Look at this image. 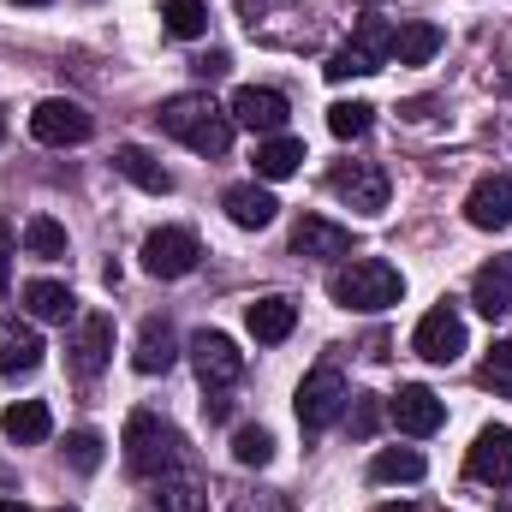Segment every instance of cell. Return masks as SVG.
<instances>
[{
  "instance_id": "12",
  "label": "cell",
  "mask_w": 512,
  "mask_h": 512,
  "mask_svg": "<svg viewBox=\"0 0 512 512\" xmlns=\"http://www.w3.org/2000/svg\"><path fill=\"white\" fill-rule=\"evenodd\" d=\"M387 417H393L399 435H435V429L447 423V405H441L423 382H411V387H399V393L387 399Z\"/></svg>"
},
{
  "instance_id": "2",
  "label": "cell",
  "mask_w": 512,
  "mask_h": 512,
  "mask_svg": "<svg viewBox=\"0 0 512 512\" xmlns=\"http://www.w3.org/2000/svg\"><path fill=\"white\" fill-rule=\"evenodd\" d=\"M328 298L340 304V310H364V316H376V310H393L399 298H405V274L382 262V256H346L340 268H334V280H328Z\"/></svg>"
},
{
  "instance_id": "24",
  "label": "cell",
  "mask_w": 512,
  "mask_h": 512,
  "mask_svg": "<svg viewBox=\"0 0 512 512\" xmlns=\"http://www.w3.org/2000/svg\"><path fill=\"white\" fill-rule=\"evenodd\" d=\"M24 310H30L36 322H72V316H78V298H72V286H60V280H30V286H24Z\"/></svg>"
},
{
  "instance_id": "32",
  "label": "cell",
  "mask_w": 512,
  "mask_h": 512,
  "mask_svg": "<svg viewBox=\"0 0 512 512\" xmlns=\"http://www.w3.org/2000/svg\"><path fill=\"white\" fill-rule=\"evenodd\" d=\"M233 459H239V465H268V459H274V435H268V429H256V423H245V429H239V435H233Z\"/></svg>"
},
{
  "instance_id": "19",
  "label": "cell",
  "mask_w": 512,
  "mask_h": 512,
  "mask_svg": "<svg viewBox=\"0 0 512 512\" xmlns=\"http://www.w3.org/2000/svg\"><path fill=\"white\" fill-rule=\"evenodd\" d=\"M0 429H6V441L36 447V441H48V435H54V411H48L42 399H12V405L0 411Z\"/></svg>"
},
{
  "instance_id": "39",
  "label": "cell",
  "mask_w": 512,
  "mask_h": 512,
  "mask_svg": "<svg viewBox=\"0 0 512 512\" xmlns=\"http://www.w3.org/2000/svg\"><path fill=\"white\" fill-rule=\"evenodd\" d=\"M376 512H417L411 501H387V507H376Z\"/></svg>"
},
{
  "instance_id": "22",
  "label": "cell",
  "mask_w": 512,
  "mask_h": 512,
  "mask_svg": "<svg viewBox=\"0 0 512 512\" xmlns=\"http://www.w3.org/2000/svg\"><path fill=\"white\" fill-rule=\"evenodd\" d=\"M114 167L126 173L137 191H149V197H167V191H173V173H167L143 143H120V149H114Z\"/></svg>"
},
{
  "instance_id": "41",
  "label": "cell",
  "mask_w": 512,
  "mask_h": 512,
  "mask_svg": "<svg viewBox=\"0 0 512 512\" xmlns=\"http://www.w3.org/2000/svg\"><path fill=\"white\" fill-rule=\"evenodd\" d=\"M12 6H48V0H12Z\"/></svg>"
},
{
  "instance_id": "11",
  "label": "cell",
  "mask_w": 512,
  "mask_h": 512,
  "mask_svg": "<svg viewBox=\"0 0 512 512\" xmlns=\"http://www.w3.org/2000/svg\"><path fill=\"white\" fill-rule=\"evenodd\" d=\"M465 471H471L477 483L512 489V429H507V423H489V429L471 441V453H465Z\"/></svg>"
},
{
  "instance_id": "31",
  "label": "cell",
  "mask_w": 512,
  "mask_h": 512,
  "mask_svg": "<svg viewBox=\"0 0 512 512\" xmlns=\"http://www.w3.org/2000/svg\"><path fill=\"white\" fill-rule=\"evenodd\" d=\"M370 120H376L370 102H334V108H328V131H334V137H364Z\"/></svg>"
},
{
  "instance_id": "17",
  "label": "cell",
  "mask_w": 512,
  "mask_h": 512,
  "mask_svg": "<svg viewBox=\"0 0 512 512\" xmlns=\"http://www.w3.org/2000/svg\"><path fill=\"white\" fill-rule=\"evenodd\" d=\"M471 304L495 322V316H512V256H489L471 280Z\"/></svg>"
},
{
  "instance_id": "28",
  "label": "cell",
  "mask_w": 512,
  "mask_h": 512,
  "mask_svg": "<svg viewBox=\"0 0 512 512\" xmlns=\"http://www.w3.org/2000/svg\"><path fill=\"white\" fill-rule=\"evenodd\" d=\"M161 18H167V30H173L179 42H197V36L209 30V6H203V0H161Z\"/></svg>"
},
{
  "instance_id": "40",
  "label": "cell",
  "mask_w": 512,
  "mask_h": 512,
  "mask_svg": "<svg viewBox=\"0 0 512 512\" xmlns=\"http://www.w3.org/2000/svg\"><path fill=\"white\" fill-rule=\"evenodd\" d=\"M0 512H30L24 501H0Z\"/></svg>"
},
{
  "instance_id": "36",
  "label": "cell",
  "mask_w": 512,
  "mask_h": 512,
  "mask_svg": "<svg viewBox=\"0 0 512 512\" xmlns=\"http://www.w3.org/2000/svg\"><path fill=\"white\" fill-rule=\"evenodd\" d=\"M6 280H12V233L0 221V298H6Z\"/></svg>"
},
{
  "instance_id": "9",
  "label": "cell",
  "mask_w": 512,
  "mask_h": 512,
  "mask_svg": "<svg viewBox=\"0 0 512 512\" xmlns=\"http://www.w3.org/2000/svg\"><path fill=\"white\" fill-rule=\"evenodd\" d=\"M197 256H203V245H197L191 227H161V233L143 239V268H149L155 280H185V274L197 268Z\"/></svg>"
},
{
  "instance_id": "1",
  "label": "cell",
  "mask_w": 512,
  "mask_h": 512,
  "mask_svg": "<svg viewBox=\"0 0 512 512\" xmlns=\"http://www.w3.org/2000/svg\"><path fill=\"white\" fill-rule=\"evenodd\" d=\"M155 120H161L167 137H179V143H185V149H197V155H227V143H233V114H227L209 90L167 96Z\"/></svg>"
},
{
  "instance_id": "8",
  "label": "cell",
  "mask_w": 512,
  "mask_h": 512,
  "mask_svg": "<svg viewBox=\"0 0 512 512\" xmlns=\"http://www.w3.org/2000/svg\"><path fill=\"white\" fill-rule=\"evenodd\" d=\"M411 352H417L423 364H459V352H465V316H459L453 304H435V310L417 322Z\"/></svg>"
},
{
  "instance_id": "29",
  "label": "cell",
  "mask_w": 512,
  "mask_h": 512,
  "mask_svg": "<svg viewBox=\"0 0 512 512\" xmlns=\"http://www.w3.org/2000/svg\"><path fill=\"white\" fill-rule=\"evenodd\" d=\"M155 507H161V512H209V495H203L191 477H161Z\"/></svg>"
},
{
  "instance_id": "30",
  "label": "cell",
  "mask_w": 512,
  "mask_h": 512,
  "mask_svg": "<svg viewBox=\"0 0 512 512\" xmlns=\"http://www.w3.org/2000/svg\"><path fill=\"white\" fill-rule=\"evenodd\" d=\"M322 72H328V84H346V78H370V72H382V60H370L358 42H346L340 54H328V66H322Z\"/></svg>"
},
{
  "instance_id": "43",
  "label": "cell",
  "mask_w": 512,
  "mask_h": 512,
  "mask_svg": "<svg viewBox=\"0 0 512 512\" xmlns=\"http://www.w3.org/2000/svg\"><path fill=\"white\" fill-rule=\"evenodd\" d=\"M54 512H72V507H54Z\"/></svg>"
},
{
  "instance_id": "4",
  "label": "cell",
  "mask_w": 512,
  "mask_h": 512,
  "mask_svg": "<svg viewBox=\"0 0 512 512\" xmlns=\"http://www.w3.org/2000/svg\"><path fill=\"white\" fill-rule=\"evenodd\" d=\"M346 405H352V387L340 376V364H316V370L298 382V399H292V411H298V423H304L310 435H322L328 423H340Z\"/></svg>"
},
{
  "instance_id": "5",
  "label": "cell",
  "mask_w": 512,
  "mask_h": 512,
  "mask_svg": "<svg viewBox=\"0 0 512 512\" xmlns=\"http://www.w3.org/2000/svg\"><path fill=\"white\" fill-rule=\"evenodd\" d=\"M191 364H197L203 393H233L239 376H245V352H239L221 328H197V334H191Z\"/></svg>"
},
{
  "instance_id": "7",
  "label": "cell",
  "mask_w": 512,
  "mask_h": 512,
  "mask_svg": "<svg viewBox=\"0 0 512 512\" xmlns=\"http://www.w3.org/2000/svg\"><path fill=\"white\" fill-rule=\"evenodd\" d=\"M90 131H96V120H90L78 102H66V96H48V102H36V114H30V137L48 143V149L90 143Z\"/></svg>"
},
{
  "instance_id": "35",
  "label": "cell",
  "mask_w": 512,
  "mask_h": 512,
  "mask_svg": "<svg viewBox=\"0 0 512 512\" xmlns=\"http://www.w3.org/2000/svg\"><path fill=\"white\" fill-rule=\"evenodd\" d=\"M346 411H352V435H364V441H370V435L382 429V411H387V405L376 399V393H364V399H352Z\"/></svg>"
},
{
  "instance_id": "3",
  "label": "cell",
  "mask_w": 512,
  "mask_h": 512,
  "mask_svg": "<svg viewBox=\"0 0 512 512\" xmlns=\"http://www.w3.org/2000/svg\"><path fill=\"white\" fill-rule=\"evenodd\" d=\"M126 471L131 477H173V465L185 459V441H179V429L173 423H161L155 411H131L126 417Z\"/></svg>"
},
{
  "instance_id": "26",
  "label": "cell",
  "mask_w": 512,
  "mask_h": 512,
  "mask_svg": "<svg viewBox=\"0 0 512 512\" xmlns=\"http://www.w3.org/2000/svg\"><path fill=\"white\" fill-rule=\"evenodd\" d=\"M429 465H423V453L417 447H382L376 453V465H370V477L376 483H417Z\"/></svg>"
},
{
  "instance_id": "42",
  "label": "cell",
  "mask_w": 512,
  "mask_h": 512,
  "mask_svg": "<svg viewBox=\"0 0 512 512\" xmlns=\"http://www.w3.org/2000/svg\"><path fill=\"white\" fill-rule=\"evenodd\" d=\"M0 137H6V120H0Z\"/></svg>"
},
{
  "instance_id": "34",
  "label": "cell",
  "mask_w": 512,
  "mask_h": 512,
  "mask_svg": "<svg viewBox=\"0 0 512 512\" xmlns=\"http://www.w3.org/2000/svg\"><path fill=\"white\" fill-rule=\"evenodd\" d=\"M483 382L501 387V393H512V340H495V352L483 358Z\"/></svg>"
},
{
  "instance_id": "10",
  "label": "cell",
  "mask_w": 512,
  "mask_h": 512,
  "mask_svg": "<svg viewBox=\"0 0 512 512\" xmlns=\"http://www.w3.org/2000/svg\"><path fill=\"white\" fill-rule=\"evenodd\" d=\"M227 114H233V126L262 131V137H280L286 120H292V102H286L280 90H268V84H245V90H233Z\"/></svg>"
},
{
  "instance_id": "16",
  "label": "cell",
  "mask_w": 512,
  "mask_h": 512,
  "mask_svg": "<svg viewBox=\"0 0 512 512\" xmlns=\"http://www.w3.org/2000/svg\"><path fill=\"white\" fill-rule=\"evenodd\" d=\"M42 334L30 328V322H18V316H6L0 322V376H30L36 364H42Z\"/></svg>"
},
{
  "instance_id": "14",
  "label": "cell",
  "mask_w": 512,
  "mask_h": 512,
  "mask_svg": "<svg viewBox=\"0 0 512 512\" xmlns=\"http://www.w3.org/2000/svg\"><path fill=\"white\" fill-rule=\"evenodd\" d=\"M108 358H114V322L108 316H84L78 334H72V370L84 382H96L108 370Z\"/></svg>"
},
{
  "instance_id": "13",
  "label": "cell",
  "mask_w": 512,
  "mask_h": 512,
  "mask_svg": "<svg viewBox=\"0 0 512 512\" xmlns=\"http://www.w3.org/2000/svg\"><path fill=\"white\" fill-rule=\"evenodd\" d=\"M465 221L483 227V233L512 227V173H489V179L471 185V197H465Z\"/></svg>"
},
{
  "instance_id": "20",
  "label": "cell",
  "mask_w": 512,
  "mask_h": 512,
  "mask_svg": "<svg viewBox=\"0 0 512 512\" xmlns=\"http://www.w3.org/2000/svg\"><path fill=\"white\" fill-rule=\"evenodd\" d=\"M245 328H251L256 346H280L298 328V304L292 298H256L251 310H245Z\"/></svg>"
},
{
  "instance_id": "37",
  "label": "cell",
  "mask_w": 512,
  "mask_h": 512,
  "mask_svg": "<svg viewBox=\"0 0 512 512\" xmlns=\"http://www.w3.org/2000/svg\"><path fill=\"white\" fill-rule=\"evenodd\" d=\"M268 6H274V0H239V12H245V24H262V18H268Z\"/></svg>"
},
{
  "instance_id": "27",
  "label": "cell",
  "mask_w": 512,
  "mask_h": 512,
  "mask_svg": "<svg viewBox=\"0 0 512 512\" xmlns=\"http://www.w3.org/2000/svg\"><path fill=\"white\" fill-rule=\"evenodd\" d=\"M24 251L42 256V262L66 256V227H60L54 215H30V221H24Z\"/></svg>"
},
{
  "instance_id": "25",
  "label": "cell",
  "mask_w": 512,
  "mask_h": 512,
  "mask_svg": "<svg viewBox=\"0 0 512 512\" xmlns=\"http://www.w3.org/2000/svg\"><path fill=\"white\" fill-rule=\"evenodd\" d=\"M441 24H405V30H393V60L399 66H429L435 54H441Z\"/></svg>"
},
{
  "instance_id": "38",
  "label": "cell",
  "mask_w": 512,
  "mask_h": 512,
  "mask_svg": "<svg viewBox=\"0 0 512 512\" xmlns=\"http://www.w3.org/2000/svg\"><path fill=\"white\" fill-rule=\"evenodd\" d=\"M197 72H203V78H221V72H227V54H203Z\"/></svg>"
},
{
  "instance_id": "33",
  "label": "cell",
  "mask_w": 512,
  "mask_h": 512,
  "mask_svg": "<svg viewBox=\"0 0 512 512\" xmlns=\"http://www.w3.org/2000/svg\"><path fill=\"white\" fill-rule=\"evenodd\" d=\"M66 459H72V471H96L102 465V435L96 429H72L66 435Z\"/></svg>"
},
{
  "instance_id": "21",
  "label": "cell",
  "mask_w": 512,
  "mask_h": 512,
  "mask_svg": "<svg viewBox=\"0 0 512 512\" xmlns=\"http://www.w3.org/2000/svg\"><path fill=\"white\" fill-rule=\"evenodd\" d=\"M221 209H227V221H233V227H245V233H262V227L280 215V203H274L256 179H251V185H233V191L221 197Z\"/></svg>"
},
{
  "instance_id": "15",
  "label": "cell",
  "mask_w": 512,
  "mask_h": 512,
  "mask_svg": "<svg viewBox=\"0 0 512 512\" xmlns=\"http://www.w3.org/2000/svg\"><path fill=\"white\" fill-rule=\"evenodd\" d=\"M292 251L316 256V262H328V256H352V233H346L340 221H328V215H298V227H292Z\"/></svg>"
},
{
  "instance_id": "23",
  "label": "cell",
  "mask_w": 512,
  "mask_h": 512,
  "mask_svg": "<svg viewBox=\"0 0 512 512\" xmlns=\"http://www.w3.org/2000/svg\"><path fill=\"white\" fill-rule=\"evenodd\" d=\"M298 167H304V137H286L280 131V137H262L256 143V179L274 185V179H292Z\"/></svg>"
},
{
  "instance_id": "18",
  "label": "cell",
  "mask_w": 512,
  "mask_h": 512,
  "mask_svg": "<svg viewBox=\"0 0 512 512\" xmlns=\"http://www.w3.org/2000/svg\"><path fill=\"white\" fill-rule=\"evenodd\" d=\"M173 358H179V340H173V328H167L161 316H149V322L137 328L131 370H137V376H161V370H173Z\"/></svg>"
},
{
  "instance_id": "6",
  "label": "cell",
  "mask_w": 512,
  "mask_h": 512,
  "mask_svg": "<svg viewBox=\"0 0 512 512\" xmlns=\"http://www.w3.org/2000/svg\"><path fill=\"white\" fill-rule=\"evenodd\" d=\"M328 191H334L352 215H364V221H376L387 209V173L376 161H346V167H334V173H328Z\"/></svg>"
}]
</instances>
